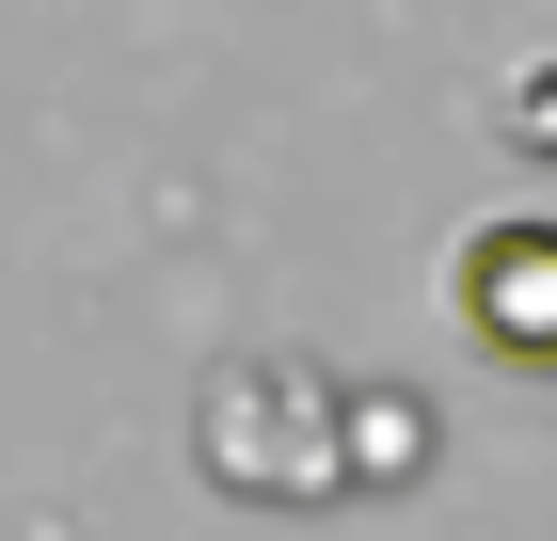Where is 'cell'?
I'll use <instances>...</instances> for the list:
<instances>
[{
	"label": "cell",
	"instance_id": "cell-3",
	"mask_svg": "<svg viewBox=\"0 0 557 541\" xmlns=\"http://www.w3.org/2000/svg\"><path fill=\"white\" fill-rule=\"evenodd\" d=\"M525 127H557V81H525Z\"/></svg>",
	"mask_w": 557,
	"mask_h": 541
},
{
	"label": "cell",
	"instance_id": "cell-1",
	"mask_svg": "<svg viewBox=\"0 0 557 541\" xmlns=\"http://www.w3.org/2000/svg\"><path fill=\"white\" fill-rule=\"evenodd\" d=\"M446 303H462V334L494 367H557V223H478Z\"/></svg>",
	"mask_w": 557,
	"mask_h": 541
},
{
	"label": "cell",
	"instance_id": "cell-2",
	"mask_svg": "<svg viewBox=\"0 0 557 541\" xmlns=\"http://www.w3.org/2000/svg\"><path fill=\"white\" fill-rule=\"evenodd\" d=\"M350 462L383 478V462H430V415H350Z\"/></svg>",
	"mask_w": 557,
	"mask_h": 541
}]
</instances>
